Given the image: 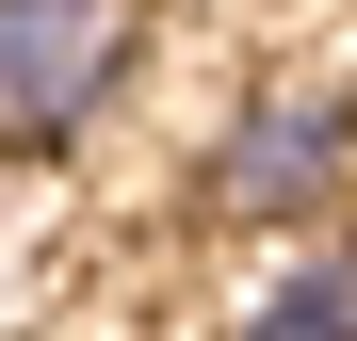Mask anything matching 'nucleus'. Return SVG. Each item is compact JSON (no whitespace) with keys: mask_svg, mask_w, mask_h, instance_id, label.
I'll use <instances>...</instances> for the list:
<instances>
[{"mask_svg":"<svg viewBox=\"0 0 357 341\" xmlns=\"http://www.w3.org/2000/svg\"><path fill=\"white\" fill-rule=\"evenodd\" d=\"M146 66V0H0V130L82 146Z\"/></svg>","mask_w":357,"mask_h":341,"instance_id":"nucleus-1","label":"nucleus"},{"mask_svg":"<svg viewBox=\"0 0 357 341\" xmlns=\"http://www.w3.org/2000/svg\"><path fill=\"white\" fill-rule=\"evenodd\" d=\"M341 179H357V98L341 82H260L211 130V211L227 227H325Z\"/></svg>","mask_w":357,"mask_h":341,"instance_id":"nucleus-2","label":"nucleus"},{"mask_svg":"<svg viewBox=\"0 0 357 341\" xmlns=\"http://www.w3.org/2000/svg\"><path fill=\"white\" fill-rule=\"evenodd\" d=\"M244 341H357V227H341V244H309V260L276 276V293L244 309Z\"/></svg>","mask_w":357,"mask_h":341,"instance_id":"nucleus-3","label":"nucleus"}]
</instances>
